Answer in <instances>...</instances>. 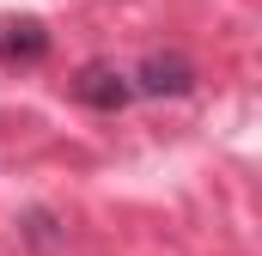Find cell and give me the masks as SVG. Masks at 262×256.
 Here are the masks:
<instances>
[{"instance_id":"obj_1","label":"cell","mask_w":262,"mask_h":256,"mask_svg":"<svg viewBox=\"0 0 262 256\" xmlns=\"http://www.w3.org/2000/svg\"><path fill=\"white\" fill-rule=\"evenodd\" d=\"M67 92H73L85 110L116 116V110H128V104H134V73H122L116 61H85L73 79H67Z\"/></svg>"},{"instance_id":"obj_2","label":"cell","mask_w":262,"mask_h":256,"mask_svg":"<svg viewBox=\"0 0 262 256\" xmlns=\"http://www.w3.org/2000/svg\"><path fill=\"white\" fill-rule=\"evenodd\" d=\"M195 92V61L183 49H152L134 67V98H189Z\"/></svg>"},{"instance_id":"obj_3","label":"cell","mask_w":262,"mask_h":256,"mask_svg":"<svg viewBox=\"0 0 262 256\" xmlns=\"http://www.w3.org/2000/svg\"><path fill=\"white\" fill-rule=\"evenodd\" d=\"M49 25L37 12H6L0 18V67H43L49 55Z\"/></svg>"},{"instance_id":"obj_4","label":"cell","mask_w":262,"mask_h":256,"mask_svg":"<svg viewBox=\"0 0 262 256\" xmlns=\"http://www.w3.org/2000/svg\"><path fill=\"white\" fill-rule=\"evenodd\" d=\"M18 232H25L31 250H61V244H67V226L49 214V207H31V214L18 220Z\"/></svg>"}]
</instances>
